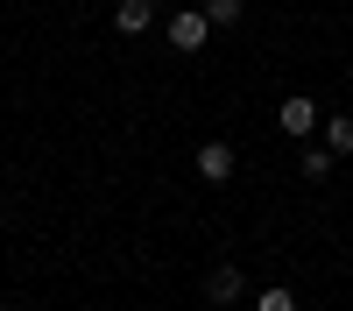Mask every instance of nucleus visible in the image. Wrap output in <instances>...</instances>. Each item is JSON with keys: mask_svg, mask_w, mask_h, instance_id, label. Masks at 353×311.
Wrapping results in <instances>:
<instances>
[{"mask_svg": "<svg viewBox=\"0 0 353 311\" xmlns=\"http://www.w3.org/2000/svg\"><path fill=\"white\" fill-rule=\"evenodd\" d=\"M163 36H170L176 50H205V36H212V21L184 8V14H170V21H163Z\"/></svg>", "mask_w": 353, "mask_h": 311, "instance_id": "1", "label": "nucleus"}, {"mask_svg": "<svg viewBox=\"0 0 353 311\" xmlns=\"http://www.w3.org/2000/svg\"><path fill=\"white\" fill-rule=\"evenodd\" d=\"M276 128H283L290 141H304V134L318 128V106H311L304 92H290V99H283V113H276Z\"/></svg>", "mask_w": 353, "mask_h": 311, "instance_id": "2", "label": "nucleus"}, {"mask_svg": "<svg viewBox=\"0 0 353 311\" xmlns=\"http://www.w3.org/2000/svg\"><path fill=\"white\" fill-rule=\"evenodd\" d=\"M205 297H212V304H241L248 297V276L233 269V262H219L212 276H205Z\"/></svg>", "mask_w": 353, "mask_h": 311, "instance_id": "3", "label": "nucleus"}, {"mask_svg": "<svg viewBox=\"0 0 353 311\" xmlns=\"http://www.w3.org/2000/svg\"><path fill=\"white\" fill-rule=\"evenodd\" d=\"M198 177L205 184H226L233 177V149H226V141H205V149H198Z\"/></svg>", "mask_w": 353, "mask_h": 311, "instance_id": "4", "label": "nucleus"}, {"mask_svg": "<svg viewBox=\"0 0 353 311\" xmlns=\"http://www.w3.org/2000/svg\"><path fill=\"white\" fill-rule=\"evenodd\" d=\"M149 21H156V0H121V8H113V28H121V36H141Z\"/></svg>", "mask_w": 353, "mask_h": 311, "instance_id": "5", "label": "nucleus"}, {"mask_svg": "<svg viewBox=\"0 0 353 311\" xmlns=\"http://www.w3.org/2000/svg\"><path fill=\"white\" fill-rule=\"evenodd\" d=\"M325 128V149L332 156H353V113H339V121H318Z\"/></svg>", "mask_w": 353, "mask_h": 311, "instance_id": "6", "label": "nucleus"}, {"mask_svg": "<svg viewBox=\"0 0 353 311\" xmlns=\"http://www.w3.org/2000/svg\"><path fill=\"white\" fill-rule=\"evenodd\" d=\"M241 0H205V21H212V28H241Z\"/></svg>", "mask_w": 353, "mask_h": 311, "instance_id": "7", "label": "nucleus"}, {"mask_svg": "<svg viewBox=\"0 0 353 311\" xmlns=\"http://www.w3.org/2000/svg\"><path fill=\"white\" fill-rule=\"evenodd\" d=\"M304 177L325 184V177H332V149H304Z\"/></svg>", "mask_w": 353, "mask_h": 311, "instance_id": "8", "label": "nucleus"}, {"mask_svg": "<svg viewBox=\"0 0 353 311\" xmlns=\"http://www.w3.org/2000/svg\"><path fill=\"white\" fill-rule=\"evenodd\" d=\"M254 311H297V297H290V290H261Z\"/></svg>", "mask_w": 353, "mask_h": 311, "instance_id": "9", "label": "nucleus"}]
</instances>
